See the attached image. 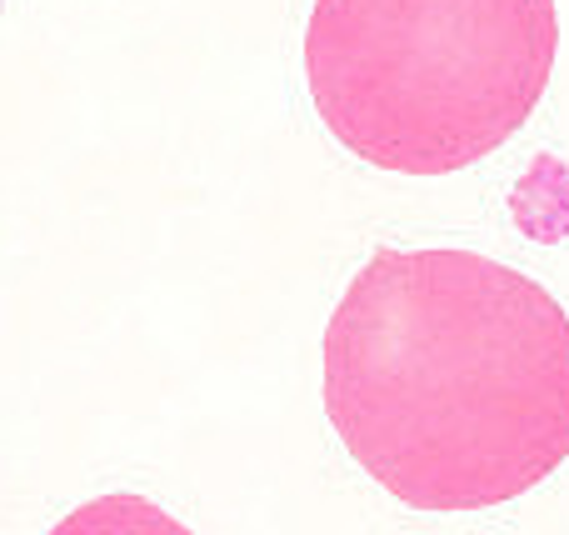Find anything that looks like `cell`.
<instances>
[{"mask_svg":"<svg viewBox=\"0 0 569 535\" xmlns=\"http://www.w3.org/2000/svg\"><path fill=\"white\" fill-rule=\"evenodd\" d=\"M325 416L415 511H490L569 456V316L475 250H375L325 326Z\"/></svg>","mask_w":569,"mask_h":535,"instance_id":"6da1fadb","label":"cell"},{"mask_svg":"<svg viewBox=\"0 0 569 535\" xmlns=\"http://www.w3.org/2000/svg\"><path fill=\"white\" fill-rule=\"evenodd\" d=\"M50 535H196L190 526H180L170 511H160L146 496H100L86 501L80 511H70Z\"/></svg>","mask_w":569,"mask_h":535,"instance_id":"3957f363","label":"cell"},{"mask_svg":"<svg viewBox=\"0 0 569 535\" xmlns=\"http://www.w3.org/2000/svg\"><path fill=\"white\" fill-rule=\"evenodd\" d=\"M555 0H315L305 80L325 130L395 176H455L535 116Z\"/></svg>","mask_w":569,"mask_h":535,"instance_id":"7a4b0ae2","label":"cell"}]
</instances>
